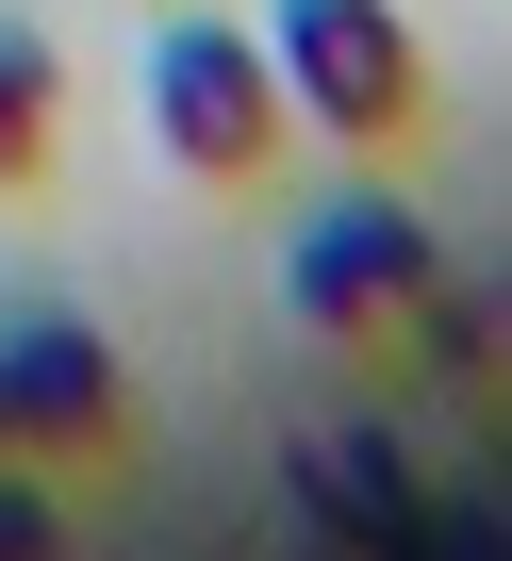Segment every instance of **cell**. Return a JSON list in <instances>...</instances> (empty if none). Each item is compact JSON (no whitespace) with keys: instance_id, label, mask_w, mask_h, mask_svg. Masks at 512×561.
Segmentation results:
<instances>
[{"instance_id":"cell-1","label":"cell","mask_w":512,"mask_h":561,"mask_svg":"<svg viewBox=\"0 0 512 561\" xmlns=\"http://www.w3.org/2000/svg\"><path fill=\"white\" fill-rule=\"evenodd\" d=\"M265 83H282V133H331V149H397L430 116L397 0H265Z\"/></svg>"},{"instance_id":"cell-8","label":"cell","mask_w":512,"mask_h":561,"mask_svg":"<svg viewBox=\"0 0 512 561\" xmlns=\"http://www.w3.org/2000/svg\"><path fill=\"white\" fill-rule=\"evenodd\" d=\"M0 561H67V512H50L34 479H0Z\"/></svg>"},{"instance_id":"cell-4","label":"cell","mask_w":512,"mask_h":561,"mask_svg":"<svg viewBox=\"0 0 512 561\" xmlns=\"http://www.w3.org/2000/svg\"><path fill=\"white\" fill-rule=\"evenodd\" d=\"M116 347L83 314H0V446H116Z\"/></svg>"},{"instance_id":"cell-7","label":"cell","mask_w":512,"mask_h":561,"mask_svg":"<svg viewBox=\"0 0 512 561\" xmlns=\"http://www.w3.org/2000/svg\"><path fill=\"white\" fill-rule=\"evenodd\" d=\"M413 331H430V364H496V298H446V280H413Z\"/></svg>"},{"instance_id":"cell-2","label":"cell","mask_w":512,"mask_h":561,"mask_svg":"<svg viewBox=\"0 0 512 561\" xmlns=\"http://www.w3.org/2000/svg\"><path fill=\"white\" fill-rule=\"evenodd\" d=\"M149 133H166L182 182H265V165H282L265 34H248V18H166V34H149Z\"/></svg>"},{"instance_id":"cell-6","label":"cell","mask_w":512,"mask_h":561,"mask_svg":"<svg viewBox=\"0 0 512 561\" xmlns=\"http://www.w3.org/2000/svg\"><path fill=\"white\" fill-rule=\"evenodd\" d=\"M34 165H50V50L0 34V182H34Z\"/></svg>"},{"instance_id":"cell-5","label":"cell","mask_w":512,"mask_h":561,"mask_svg":"<svg viewBox=\"0 0 512 561\" xmlns=\"http://www.w3.org/2000/svg\"><path fill=\"white\" fill-rule=\"evenodd\" d=\"M298 512L348 528V545H413V462H397L380 430H315V446H298Z\"/></svg>"},{"instance_id":"cell-3","label":"cell","mask_w":512,"mask_h":561,"mask_svg":"<svg viewBox=\"0 0 512 561\" xmlns=\"http://www.w3.org/2000/svg\"><path fill=\"white\" fill-rule=\"evenodd\" d=\"M413 280H430V231H413V198H380V182L315 198L298 248H282V298H298L315 331H380V314H413Z\"/></svg>"}]
</instances>
